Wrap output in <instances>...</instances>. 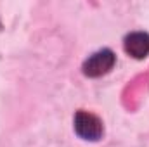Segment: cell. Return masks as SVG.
<instances>
[{
    "label": "cell",
    "instance_id": "obj_1",
    "mask_svg": "<svg viewBox=\"0 0 149 147\" xmlns=\"http://www.w3.org/2000/svg\"><path fill=\"white\" fill-rule=\"evenodd\" d=\"M74 132L80 139L97 142L104 135V125L99 116L88 112V111H76L73 118Z\"/></svg>",
    "mask_w": 149,
    "mask_h": 147
},
{
    "label": "cell",
    "instance_id": "obj_3",
    "mask_svg": "<svg viewBox=\"0 0 149 147\" xmlns=\"http://www.w3.org/2000/svg\"><path fill=\"white\" fill-rule=\"evenodd\" d=\"M123 49L134 59H144L149 55V35L146 31H132L123 38Z\"/></svg>",
    "mask_w": 149,
    "mask_h": 147
},
{
    "label": "cell",
    "instance_id": "obj_2",
    "mask_svg": "<svg viewBox=\"0 0 149 147\" xmlns=\"http://www.w3.org/2000/svg\"><path fill=\"white\" fill-rule=\"evenodd\" d=\"M116 64V54L111 49H101L95 50L94 54H90L83 64H81V71L88 78H99L102 74H108Z\"/></svg>",
    "mask_w": 149,
    "mask_h": 147
}]
</instances>
